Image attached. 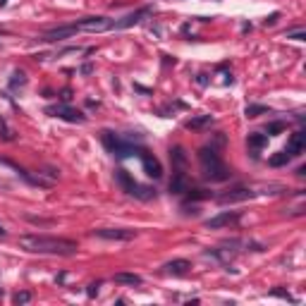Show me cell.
Returning <instances> with one entry per match:
<instances>
[{"mask_svg":"<svg viewBox=\"0 0 306 306\" xmlns=\"http://www.w3.org/2000/svg\"><path fill=\"white\" fill-rule=\"evenodd\" d=\"M208 124H213V115H196L186 122V130H204Z\"/></svg>","mask_w":306,"mask_h":306,"instance_id":"2e32d148","label":"cell"},{"mask_svg":"<svg viewBox=\"0 0 306 306\" xmlns=\"http://www.w3.org/2000/svg\"><path fill=\"white\" fill-rule=\"evenodd\" d=\"M270 108H266V106H246L244 108V115L246 118H258V115H268Z\"/></svg>","mask_w":306,"mask_h":306,"instance_id":"ffe728a7","label":"cell"},{"mask_svg":"<svg viewBox=\"0 0 306 306\" xmlns=\"http://www.w3.org/2000/svg\"><path fill=\"white\" fill-rule=\"evenodd\" d=\"M103 144H106V148H108L112 156H118V158H127V156H139V148L130 142V139H122L118 136L115 132H103Z\"/></svg>","mask_w":306,"mask_h":306,"instance_id":"3957f363","label":"cell"},{"mask_svg":"<svg viewBox=\"0 0 306 306\" xmlns=\"http://www.w3.org/2000/svg\"><path fill=\"white\" fill-rule=\"evenodd\" d=\"M0 139H2V142H12V139H14V134H12V130L8 127V122H5L2 115H0Z\"/></svg>","mask_w":306,"mask_h":306,"instance_id":"7402d4cb","label":"cell"},{"mask_svg":"<svg viewBox=\"0 0 306 306\" xmlns=\"http://www.w3.org/2000/svg\"><path fill=\"white\" fill-rule=\"evenodd\" d=\"M24 84H26V74L17 70V72L12 74V79H10V86H12V88H17V86H24Z\"/></svg>","mask_w":306,"mask_h":306,"instance_id":"603a6c76","label":"cell"},{"mask_svg":"<svg viewBox=\"0 0 306 306\" xmlns=\"http://www.w3.org/2000/svg\"><path fill=\"white\" fill-rule=\"evenodd\" d=\"M246 144H249V148L258 151V148H263V146L268 144V136H266V134H258V132H254V134H249Z\"/></svg>","mask_w":306,"mask_h":306,"instance_id":"d6986e66","label":"cell"},{"mask_svg":"<svg viewBox=\"0 0 306 306\" xmlns=\"http://www.w3.org/2000/svg\"><path fill=\"white\" fill-rule=\"evenodd\" d=\"M189 194V198H208L210 194L208 192H201V189H194V192H186Z\"/></svg>","mask_w":306,"mask_h":306,"instance_id":"4316f807","label":"cell"},{"mask_svg":"<svg viewBox=\"0 0 306 306\" xmlns=\"http://www.w3.org/2000/svg\"><path fill=\"white\" fill-rule=\"evenodd\" d=\"M170 158H172V163L177 165V170H182L186 165V153L182 146H175V148H170Z\"/></svg>","mask_w":306,"mask_h":306,"instance_id":"ac0fdd59","label":"cell"},{"mask_svg":"<svg viewBox=\"0 0 306 306\" xmlns=\"http://www.w3.org/2000/svg\"><path fill=\"white\" fill-rule=\"evenodd\" d=\"M198 160H201V168H204V177L210 180V182H225V180H230V175H232L228 168L222 165L218 151H216L213 146L201 148V151H198Z\"/></svg>","mask_w":306,"mask_h":306,"instance_id":"7a4b0ae2","label":"cell"},{"mask_svg":"<svg viewBox=\"0 0 306 306\" xmlns=\"http://www.w3.org/2000/svg\"><path fill=\"white\" fill-rule=\"evenodd\" d=\"M151 12V8H139L136 12H132V14H127V17H122L120 22H112V26L115 29H127V26H132V24H139Z\"/></svg>","mask_w":306,"mask_h":306,"instance_id":"8fae6325","label":"cell"},{"mask_svg":"<svg viewBox=\"0 0 306 306\" xmlns=\"http://www.w3.org/2000/svg\"><path fill=\"white\" fill-rule=\"evenodd\" d=\"M100 240H112V242H130L136 237V230H124V228H103L94 232Z\"/></svg>","mask_w":306,"mask_h":306,"instance_id":"5b68a950","label":"cell"},{"mask_svg":"<svg viewBox=\"0 0 306 306\" xmlns=\"http://www.w3.org/2000/svg\"><path fill=\"white\" fill-rule=\"evenodd\" d=\"M282 130H284L282 122H270V124L266 127V132H268V134H278V132H282Z\"/></svg>","mask_w":306,"mask_h":306,"instance_id":"d4e9b609","label":"cell"},{"mask_svg":"<svg viewBox=\"0 0 306 306\" xmlns=\"http://www.w3.org/2000/svg\"><path fill=\"white\" fill-rule=\"evenodd\" d=\"M0 234H5V228H2V222H0Z\"/></svg>","mask_w":306,"mask_h":306,"instance_id":"f546056e","label":"cell"},{"mask_svg":"<svg viewBox=\"0 0 306 306\" xmlns=\"http://www.w3.org/2000/svg\"><path fill=\"white\" fill-rule=\"evenodd\" d=\"M254 192L252 189H246V186H240V189H232L230 194H222L218 198L220 204H234V201H244V198H252Z\"/></svg>","mask_w":306,"mask_h":306,"instance_id":"7c38bea8","label":"cell"},{"mask_svg":"<svg viewBox=\"0 0 306 306\" xmlns=\"http://www.w3.org/2000/svg\"><path fill=\"white\" fill-rule=\"evenodd\" d=\"M118 284H142V275H136V273H118L115 278H112Z\"/></svg>","mask_w":306,"mask_h":306,"instance_id":"e0dca14e","label":"cell"},{"mask_svg":"<svg viewBox=\"0 0 306 306\" xmlns=\"http://www.w3.org/2000/svg\"><path fill=\"white\" fill-rule=\"evenodd\" d=\"M12 302L14 304H29L32 302V292H17V294L12 296Z\"/></svg>","mask_w":306,"mask_h":306,"instance_id":"cb8c5ba5","label":"cell"},{"mask_svg":"<svg viewBox=\"0 0 306 306\" xmlns=\"http://www.w3.org/2000/svg\"><path fill=\"white\" fill-rule=\"evenodd\" d=\"M98 287H100V282H91V284H88V290H86V294L94 299V296L98 294Z\"/></svg>","mask_w":306,"mask_h":306,"instance_id":"83f0119b","label":"cell"},{"mask_svg":"<svg viewBox=\"0 0 306 306\" xmlns=\"http://www.w3.org/2000/svg\"><path fill=\"white\" fill-rule=\"evenodd\" d=\"M76 29H82V32H108V29H112V22L108 17H84L76 22Z\"/></svg>","mask_w":306,"mask_h":306,"instance_id":"ba28073f","label":"cell"},{"mask_svg":"<svg viewBox=\"0 0 306 306\" xmlns=\"http://www.w3.org/2000/svg\"><path fill=\"white\" fill-rule=\"evenodd\" d=\"M287 38H296V41H304L306 34H304V29H294V32H287Z\"/></svg>","mask_w":306,"mask_h":306,"instance_id":"484cf974","label":"cell"},{"mask_svg":"<svg viewBox=\"0 0 306 306\" xmlns=\"http://www.w3.org/2000/svg\"><path fill=\"white\" fill-rule=\"evenodd\" d=\"M242 218L240 210H225V213H220L216 218L206 220V228L208 230H220V228H230V225H237Z\"/></svg>","mask_w":306,"mask_h":306,"instance_id":"52a82bcc","label":"cell"},{"mask_svg":"<svg viewBox=\"0 0 306 306\" xmlns=\"http://www.w3.org/2000/svg\"><path fill=\"white\" fill-rule=\"evenodd\" d=\"M189 268H192V263L186 261V258H177V261H170L163 266V270L168 275H184V273H189Z\"/></svg>","mask_w":306,"mask_h":306,"instance_id":"9a60e30c","label":"cell"},{"mask_svg":"<svg viewBox=\"0 0 306 306\" xmlns=\"http://www.w3.org/2000/svg\"><path fill=\"white\" fill-rule=\"evenodd\" d=\"M142 156V163H144V170H146V175L153 177V180H158V177L163 175V168H160V160L153 156V153H146V151H139Z\"/></svg>","mask_w":306,"mask_h":306,"instance_id":"30bf717a","label":"cell"},{"mask_svg":"<svg viewBox=\"0 0 306 306\" xmlns=\"http://www.w3.org/2000/svg\"><path fill=\"white\" fill-rule=\"evenodd\" d=\"M20 249L32 254H50V256H74L76 242L65 237H46V234H24L20 237Z\"/></svg>","mask_w":306,"mask_h":306,"instance_id":"6da1fadb","label":"cell"},{"mask_svg":"<svg viewBox=\"0 0 306 306\" xmlns=\"http://www.w3.org/2000/svg\"><path fill=\"white\" fill-rule=\"evenodd\" d=\"M48 112H50L53 118H60V120H67V122H79V124H82V122H86V115H84V112L70 108V106H65V103L48 108Z\"/></svg>","mask_w":306,"mask_h":306,"instance_id":"8992f818","label":"cell"},{"mask_svg":"<svg viewBox=\"0 0 306 306\" xmlns=\"http://www.w3.org/2000/svg\"><path fill=\"white\" fill-rule=\"evenodd\" d=\"M304 148H306V134L304 132H294L292 139H290V144H287V153H290V156H299Z\"/></svg>","mask_w":306,"mask_h":306,"instance_id":"5bb4252c","label":"cell"},{"mask_svg":"<svg viewBox=\"0 0 306 306\" xmlns=\"http://www.w3.org/2000/svg\"><path fill=\"white\" fill-rule=\"evenodd\" d=\"M76 32H79V29H76V24H70V26H58V29H50V32L41 34V41H46V44L65 41V38H70V36H74Z\"/></svg>","mask_w":306,"mask_h":306,"instance_id":"9c48e42d","label":"cell"},{"mask_svg":"<svg viewBox=\"0 0 306 306\" xmlns=\"http://www.w3.org/2000/svg\"><path fill=\"white\" fill-rule=\"evenodd\" d=\"M170 192L172 194H186L189 192V180H186V175L182 170H177L175 175H172V180H170Z\"/></svg>","mask_w":306,"mask_h":306,"instance_id":"4fadbf2b","label":"cell"},{"mask_svg":"<svg viewBox=\"0 0 306 306\" xmlns=\"http://www.w3.org/2000/svg\"><path fill=\"white\" fill-rule=\"evenodd\" d=\"M275 22H278V12H275V14H270V17L266 20V24H275Z\"/></svg>","mask_w":306,"mask_h":306,"instance_id":"f1b7e54d","label":"cell"},{"mask_svg":"<svg viewBox=\"0 0 306 306\" xmlns=\"http://www.w3.org/2000/svg\"><path fill=\"white\" fill-rule=\"evenodd\" d=\"M115 180H118V184H120L130 196H136V198H153L156 196V189L142 186L139 182H134V177H132L127 170H118V172H115Z\"/></svg>","mask_w":306,"mask_h":306,"instance_id":"277c9868","label":"cell"},{"mask_svg":"<svg viewBox=\"0 0 306 306\" xmlns=\"http://www.w3.org/2000/svg\"><path fill=\"white\" fill-rule=\"evenodd\" d=\"M290 158H292V156H290L287 151H282V153H275V156H270V160H268V163L273 165V168H280V165L290 163Z\"/></svg>","mask_w":306,"mask_h":306,"instance_id":"44dd1931","label":"cell"}]
</instances>
